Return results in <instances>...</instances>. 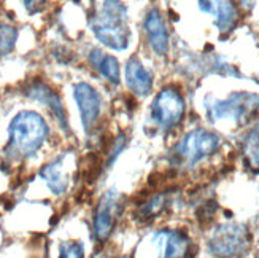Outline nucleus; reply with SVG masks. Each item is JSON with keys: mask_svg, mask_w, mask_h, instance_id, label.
I'll return each mask as SVG.
<instances>
[{"mask_svg": "<svg viewBox=\"0 0 259 258\" xmlns=\"http://www.w3.org/2000/svg\"><path fill=\"white\" fill-rule=\"evenodd\" d=\"M185 99L174 88H164L153 100L151 118L162 129H172L185 115Z\"/></svg>", "mask_w": 259, "mask_h": 258, "instance_id": "nucleus-5", "label": "nucleus"}, {"mask_svg": "<svg viewBox=\"0 0 259 258\" xmlns=\"http://www.w3.org/2000/svg\"><path fill=\"white\" fill-rule=\"evenodd\" d=\"M59 258H84V249L80 242H62L59 245Z\"/></svg>", "mask_w": 259, "mask_h": 258, "instance_id": "nucleus-19", "label": "nucleus"}, {"mask_svg": "<svg viewBox=\"0 0 259 258\" xmlns=\"http://www.w3.org/2000/svg\"><path fill=\"white\" fill-rule=\"evenodd\" d=\"M24 94L29 99L37 100V102L43 104L45 107H48L51 114L56 117V120H58L62 131L69 129V121H67V114L62 105V100L51 86H48L45 82L35 80L27 85V88L24 89Z\"/></svg>", "mask_w": 259, "mask_h": 258, "instance_id": "nucleus-10", "label": "nucleus"}, {"mask_svg": "<svg viewBox=\"0 0 259 258\" xmlns=\"http://www.w3.org/2000/svg\"><path fill=\"white\" fill-rule=\"evenodd\" d=\"M72 167L73 156H70V153H64L58 160L43 166L40 171V177L54 195H62L67 192V188L70 185Z\"/></svg>", "mask_w": 259, "mask_h": 258, "instance_id": "nucleus-11", "label": "nucleus"}, {"mask_svg": "<svg viewBox=\"0 0 259 258\" xmlns=\"http://www.w3.org/2000/svg\"><path fill=\"white\" fill-rule=\"evenodd\" d=\"M259 110V96L250 93H235L226 100H220L208 107V115L213 121L231 120L234 123H245Z\"/></svg>", "mask_w": 259, "mask_h": 258, "instance_id": "nucleus-4", "label": "nucleus"}, {"mask_svg": "<svg viewBox=\"0 0 259 258\" xmlns=\"http://www.w3.org/2000/svg\"><path fill=\"white\" fill-rule=\"evenodd\" d=\"M18 40V30L10 24H0V56L8 54L15 48Z\"/></svg>", "mask_w": 259, "mask_h": 258, "instance_id": "nucleus-17", "label": "nucleus"}, {"mask_svg": "<svg viewBox=\"0 0 259 258\" xmlns=\"http://www.w3.org/2000/svg\"><path fill=\"white\" fill-rule=\"evenodd\" d=\"M165 207V196L164 195H157L154 196L153 199H150L148 203H146L142 210H140V215L143 218H151L154 215H157L159 212Z\"/></svg>", "mask_w": 259, "mask_h": 258, "instance_id": "nucleus-18", "label": "nucleus"}, {"mask_svg": "<svg viewBox=\"0 0 259 258\" xmlns=\"http://www.w3.org/2000/svg\"><path fill=\"white\" fill-rule=\"evenodd\" d=\"M45 2H47V0H24V5L29 13H38V11L43 10Z\"/></svg>", "mask_w": 259, "mask_h": 258, "instance_id": "nucleus-20", "label": "nucleus"}, {"mask_svg": "<svg viewBox=\"0 0 259 258\" xmlns=\"http://www.w3.org/2000/svg\"><path fill=\"white\" fill-rule=\"evenodd\" d=\"M89 61L99 70V73L104 75L110 83L113 85L121 83V69L115 56L104 54V51L100 50H93L91 56H89Z\"/></svg>", "mask_w": 259, "mask_h": 258, "instance_id": "nucleus-15", "label": "nucleus"}, {"mask_svg": "<svg viewBox=\"0 0 259 258\" xmlns=\"http://www.w3.org/2000/svg\"><path fill=\"white\" fill-rule=\"evenodd\" d=\"M118 215H119V195L115 190H108L100 198L94 215V234L97 241L105 242L110 238L111 231H113L116 225Z\"/></svg>", "mask_w": 259, "mask_h": 258, "instance_id": "nucleus-7", "label": "nucleus"}, {"mask_svg": "<svg viewBox=\"0 0 259 258\" xmlns=\"http://www.w3.org/2000/svg\"><path fill=\"white\" fill-rule=\"evenodd\" d=\"M73 97L80 110V117L83 123V129L91 132L100 115V107H102V99L100 94L89 83H76L73 86Z\"/></svg>", "mask_w": 259, "mask_h": 258, "instance_id": "nucleus-8", "label": "nucleus"}, {"mask_svg": "<svg viewBox=\"0 0 259 258\" xmlns=\"http://www.w3.org/2000/svg\"><path fill=\"white\" fill-rule=\"evenodd\" d=\"M151 244L157 258H188L191 250V241L182 231H157L153 234Z\"/></svg>", "mask_w": 259, "mask_h": 258, "instance_id": "nucleus-9", "label": "nucleus"}, {"mask_svg": "<svg viewBox=\"0 0 259 258\" xmlns=\"http://www.w3.org/2000/svg\"><path fill=\"white\" fill-rule=\"evenodd\" d=\"M145 32H146V39H148V43L151 50L164 56L168 51V32H167V26L165 21L162 18V15L159 13V10H151L145 18Z\"/></svg>", "mask_w": 259, "mask_h": 258, "instance_id": "nucleus-13", "label": "nucleus"}, {"mask_svg": "<svg viewBox=\"0 0 259 258\" xmlns=\"http://www.w3.org/2000/svg\"><path fill=\"white\" fill-rule=\"evenodd\" d=\"M220 145L221 139L215 132L207 129H194L186 134L183 140L177 145L175 156L182 164L194 166L207 156L217 153Z\"/></svg>", "mask_w": 259, "mask_h": 258, "instance_id": "nucleus-3", "label": "nucleus"}, {"mask_svg": "<svg viewBox=\"0 0 259 258\" xmlns=\"http://www.w3.org/2000/svg\"><path fill=\"white\" fill-rule=\"evenodd\" d=\"M245 156L253 167H259V123L248 132L243 143Z\"/></svg>", "mask_w": 259, "mask_h": 258, "instance_id": "nucleus-16", "label": "nucleus"}, {"mask_svg": "<svg viewBox=\"0 0 259 258\" xmlns=\"http://www.w3.org/2000/svg\"><path fill=\"white\" fill-rule=\"evenodd\" d=\"M50 134L48 123L40 114L22 110L10 121L5 155L10 160H26L33 156Z\"/></svg>", "mask_w": 259, "mask_h": 258, "instance_id": "nucleus-1", "label": "nucleus"}, {"mask_svg": "<svg viewBox=\"0 0 259 258\" xmlns=\"http://www.w3.org/2000/svg\"><path fill=\"white\" fill-rule=\"evenodd\" d=\"M248 247V233L245 227L228 223L215 230L210 238V250L220 258L239 256Z\"/></svg>", "mask_w": 259, "mask_h": 258, "instance_id": "nucleus-6", "label": "nucleus"}, {"mask_svg": "<svg viewBox=\"0 0 259 258\" xmlns=\"http://www.w3.org/2000/svg\"><path fill=\"white\" fill-rule=\"evenodd\" d=\"M91 29L105 47L116 51L126 50L131 40L126 5L119 0H105L100 11L91 19Z\"/></svg>", "mask_w": 259, "mask_h": 258, "instance_id": "nucleus-2", "label": "nucleus"}, {"mask_svg": "<svg viewBox=\"0 0 259 258\" xmlns=\"http://www.w3.org/2000/svg\"><path fill=\"white\" fill-rule=\"evenodd\" d=\"M199 8L213 16L220 30H231L239 19V11L234 0H199Z\"/></svg>", "mask_w": 259, "mask_h": 258, "instance_id": "nucleus-12", "label": "nucleus"}, {"mask_svg": "<svg viewBox=\"0 0 259 258\" xmlns=\"http://www.w3.org/2000/svg\"><path fill=\"white\" fill-rule=\"evenodd\" d=\"M126 83L129 89L137 96H148L153 89V73L145 69V65L139 59H129L126 64Z\"/></svg>", "mask_w": 259, "mask_h": 258, "instance_id": "nucleus-14", "label": "nucleus"}]
</instances>
